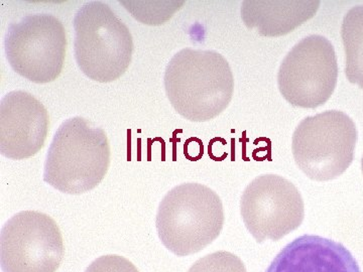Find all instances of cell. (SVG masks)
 I'll list each match as a JSON object with an SVG mask.
<instances>
[{
  "label": "cell",
  "mask_w": 363,
  "mask_h": 272,
  "mask_svg": "<svg viewBox=\"0 0 363 272\" xmlns=\"http://www.w3.org/2000/svg\"><path fill=\"white\" fill-rule=\"evenodd\" d=\"M164 83L172 106L194 123L218 116L233 99V71L226 59L215 51L181 50L169 62Z\"/></svg>",
  "instance_id": "6da1fadb"
},
{
  "label": "cell",
  "mask_w": 363,
  "mask_h": 272,
  "mask_svg": "<svg viewBox=\"0 0 363 272\" xmlns=\"http://www.w3.org/2000/svg\"><path fill=\"white\" fill-rule=\"evenodd\" d=\"M111 164V147L101 128L80 116L67 119L55 133L45 162L44 181L70 195L96 188Z\"/></svg>",
  "instance_id": "7a4b0ae2"
},
{
  "label": "cell",
  "mask_w": 363,
  "mask_h": 272,
  "mask_svg": "<svg viewBox=\"0 0 363 272\" xmlns=\"http://www.w3.org/2000/svg\"><path fill=\"white\" fill-rule=\"evenodd\" d=\"M156 224L162 244L178 256H188L201 251L220 235L223 205L206 186L182 183L162 200Z\"/></svg>",
  "instance_id": "3957f363"
},
{
  "label": "cell",
  "mask_w": 363,
  "mask_h": 272,
  "mask_svg": "<svg viewBox=\"0 0 363 272\" xmlns=\"http://www.w3.org/2000/svg\"><path fill=\"white\" fill-rule=\"evenodd\" d=\"M73 26L74 52L80 70L99 83L121 78L133 52V35L125 23L106 4L91 1L79 8Z\"/></svg>",
  "instance_id": "277c9868"
},
{
  "label": "cell",
  "mask_w": 363,
  "mask_h": 272,
  "mask_svg": "<svg viewBox=\"0 0 363 272\" xmlns=\"http://www.w3.org/2000/svg\"><path fill=\"white\" fill-rule=\"evenodd\" d=\"M357 142V126L347 114L338 110L322 112L306 117L296 128L294 159L311 180H334L352 164Z\"/></svg>",
  "instance_id": "5b68a950"
},
{
  "label": "cell",
  "mask_w": 363,
  "mask_h": 272,
  "mask_svg": "<svg viewBox=\"0 0 363 272\" xmlns=\"http://www.w3.org/2000/svg\"><path fill=\"white\" fill-rule=\"evenodd\" d=\"M67 47L63 23L49 13L26 16L11 23L4 38L9 65L37 84L52 82L63 70Z\"/></svg>",
  "instance_id": "8992f818"
},
{
  "label": "cell",
  "mask_w": 363,
  "mask_h": 272,
  "mask_svg": "<svg viewBox=\"0 0 363 272\" xmlns=\"http://www.w3.org/2000/svg\"><path fill=\"white\" fill-rule=\"evenodd\" d=\"M335 50L323 35H308L286 55L279 66V92L286 101L300 108L324 105L337 84Z\"/></svg>",
  "instance_id": "52a82bcc"
},
{
  "label": "cell",
  "mask_w": 363,
  "mask_h": 272,
  "mask_svg": "<svg viewBox=\"0 0 363 272\" xmlns=\"http://www.w3.org/2000/svg\"><path fill=\"white\" fill-rule=\"evenodd\" d=\"M64 251L61 230L47 214L20 212L2 227L0 264L4 272H56Z\"/></svg>",
  "instance_id": "ba28073f"
},
{
  "label": "cell",
  "mask_w": 363,
  "mask_h": 272,
  "mask_svg": "<svg viewBox=\"0 0 363 272\" xmlns=\"http://www.w3.org/2000/svg\"><path fill=\"white\" fill-rule=\"evenodd\" d=\"M240 213L257 242L278 241L302 224L304 201L292 181L278 175L259 176L245 188Z\"/></svg>",
  "instance_id": "9c48e42d"
},
{
  "label": "cell",
  "mask_w": 363,
  "mask_h": 272,
  "mask_svg": "<svg viewBox=\"0 0 363 272\" xmlns=\"http://www.w3.org/2000/svg\"><path fill=\"white\" fill-rule=\"evenodd\" d=\"M49 131V113L26 91H13L0 102V152L14 161L37 154Z\"/></svg>",
  "instance_id": "30bf717a"
},
{
  "label": "cell",
  "mask_w": 363,
  "mask_h": 272,
  "mask_svg": "<svg viewBox=\"0 0 363 272\" xmlns=\"http://www.w3.org/2000/svg\"><path fill=\"white\" fill-rule=\"evenodd\" d=\"M267 272H360V268L341 243L303 235L279 252Z\"/></svg>",
  "instance_id": "8fae6325"
},
{
  "label": "cell",
  "mask_w": 363,
  "mask_h": 272,
  "mask_svg": "<svg viewBox=\"0 0 363 272\" xmlns=\"http://www.w3.org/2000/svg\"><path fill=\"white\" fill-rule=\"evenodd\" d=\"M320 1H262L247 0L241 18L248 28L264 37H281L293 32L316 14Z\"/></svg>",
  "instance_id": "7c38bea8"
},
{
  "label": "cell",
  "mask_w": 363,
  "mask_h": 272,
  "mask_svg": "<svg viewBox=\"0 0 363 272\" xmlns=\"http://www.w3.org/2000/svg\"><path fill=\"white\" fill-rule=\"evenodd\" d=\"M341 37L346 55V77L363 89V6L352 7L344 16Z\"/></svg>",
  "instance_id": "4fadbf2b"
},
{
  "label": "cell",
  "mask_w": 363,
  "mask_h": 272,
  "mask_svg": "<svg viewBox=\"0 0 363 272\" xmlns=\"http://www.w3.org/2000/svg\"><path fill=\"white\" fill-rule=\"evenodd\" d=\"M188 272H247L240 257L233 253L218 251L206 255L190 267Z\"/></svg>",
  "instance_id": "5bb4252c"
},
{
  "label": "cell",
  "mask_w": 363,
  "mask_h": 272,
  "mask_svg": "<svg viewBox=\"0 0 363 272\" xmlns=\"http://www.w3.org/2000/svg\"><path fill=\"white\" fill-rule=\"evenodd\" d=\"M85 272H140L130 260L119 255H104L95 259Z\"/></svg>",
  "instance_id": "9a60e30c"
},
{
  "label": "cell",
  "mask_w": 363,
  "mask_h": 272,
  "mask_svg": "<svg viewBox=\"0 0 363 272\" xmlns=\"http://www.w3.org/2000/svg\"><path fill=\"white\" fill-rule=\"evenodd\" d=\"M362 173H363V157H362Z\"/></svg>",
  "instance_id": "2e32d148"
}]
</instances>
